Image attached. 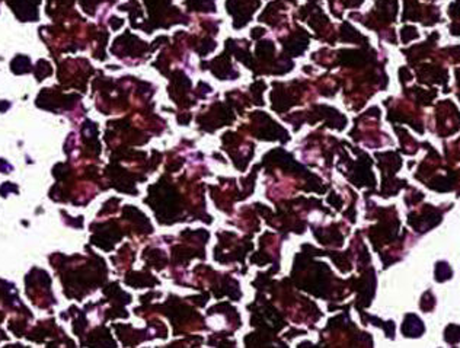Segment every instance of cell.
<instances>
[{"instance_id":"2","label":"cell","mask_w":460,"mask_h":348,"mask_svg":"<svg viewBox=\"0 0 460 348\" xmlns=\"http://www.w3.org/2000/svg\"><path fill=\"white\" fill-rule=\"evenodd\" d=\"M451 268L446 263H438L435 265V279L437 281H446L451 277Z\"/></svg>"},{"instance_id":"3","label":"cell","mask_w":460,"mask_h":348,"mask_svg":"<svg viewBox=\"0 0 460 348\" xmlns=\"http://www.w3.org/2000/svg\"><path fill=\"white\" fill-rule=\"evenodd\" d=\"M444 338L450 344H454V342L460 341V326H456V325L447 326V329L444 331Z\"/></svg>"},{"instance_id":"5","label":"cell","mask_w":460,"mask_h":348,"mask_svg":"<svg viewBox=\"0 0 460 348\" xmlns=\"http://www.w3.org/2000/svg\"><path fill=\"white\" fill-rule=\"evenodd\" d=\"M434 297L431 296V293H425L424 296H422V299H421V309L422 310H431L432 307H434Z\"/></svg>"},{"instance_id":"1","label":"cell","mask_w":460,"mask_h":348,"mask_svg":"<svg viewBox=\"0 0 460 348\" xmlns=\"http://www.w3.org/2000/svg\"><path fill=\"white\" fill-rule=\"evenodd\" d=\"M402 332L406 336H419L424 334V323L421 322L418 316L415 315H408L402 326Z\"/></svg>"},{"instance_id":"4","label":"cell","mask_w":460,"mask_h":348,"mask_svg":"<svg viewBox=\"0 0 460 348\" xmlns=\"http://www.w3.org/2000/svg\"><path fill=\"white\" fill-rule=\"evenodd\" d=\"M12 69L16 73H24V71H28L29 70V60L25 57H18L15 58L14 63H12Z\"/></svg>"}]
</instances>
